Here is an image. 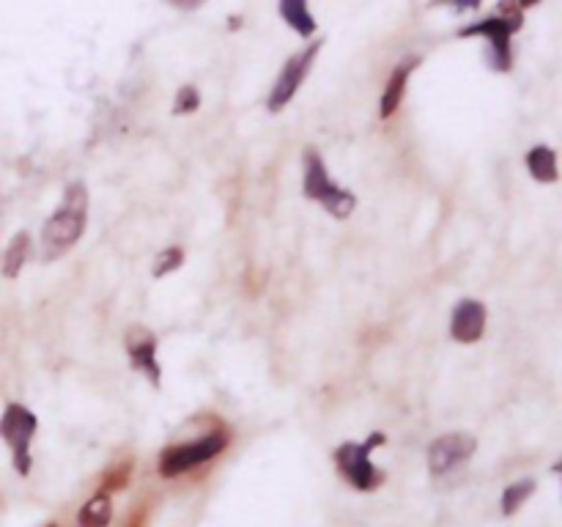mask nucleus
I'll return each mask as SVG.
<instances>
[{"label":"nucleus","mask_w":562,"mask_h":527,"mask_svg":"<svg viewBox=\"0 0 562 527\" xmlns=\"http://www.w3.org/2000/svg\"><path fill=\"white\" fill-rule=\"evenodd\" d=\"M85 226H88V187L83 182H72L64 190L61 206L42 228L44 259L53 261L69 253L83 239Z\"/></svg>","instance_id":"nucleus-1"},{"label":"nucleus","mask_w":562,"mask_h":527,"mask_svg":"<svg viewBox=\"0 0 562 527\" xmlns=\"http://www.w3.org/2000/svg\"><path fill=\"white\" fill-rule=\"evenodd\" d=\"M302 193L310 201L324 206L329 215L338 217V220H346L354 212V206H357V195L346 190V187H340L329 176L324 157L316 149L305 151V182H302Z\"/></svg>","instance_id":"nucleus-2"},{"label":"nucleus","mask_w":562,"mask_h":527,"mask_svg":"<svg viewBox=\"0 0 562 527\" xmlns=\"http://www.w3.org/2000/svg\"><path fill=\"white\" fill-rule=\"evenodd\" d=\"M387 437L382 431H373L365 442H343L335 451V464L338 473L349 481L357 492H373L384 481V473H379L371 462V453L384 445Z\"/></svg>","instance_id":"nucleus-3"},{"label":"nucleus","mask_w":562,"mask_h":527,"mask_svg":"<svg viewBox=\"0 0 562 527\" xmlns=\"http://www.w3.org/2000/svg\"><path fill=\"white\" fill-rule=\"evenodd\" d=\"M39 429V418L33 415L25 404L11 401L9 407L3 409L0 418V437L11 448V462L17 467V473L28 475L31 473V440Z\"/></svg>","instance_id":"nucleus-4"},{"label":"nucleus","mask_w":562,"mask_h":527,"mask_svg":"<svg viewBox=\"0 0 562 527\" xmlns=\"http://www.w3.org/2000/svg\"><path fill=\"white\" fill-rule=\"evenodd\" d=\"M228 445V434L225 431H212L201 440L181 442V445H170L160 453V475L162 478H176V475L187 473L198 464L209 462L217 453L225 451Z\"/></svg>","instance_id":"nucleus-5"},{"label":"nucleus","mask_w":562,"mask_h":527,"mask_svg":"<svg viewBox=\"0 0 562 527\" xmlns=\"http://www.w3.org/2000/svg\"><path fill=\"white\" fill-rule=\"evenodd\" d=\"M319 50H321V42H313L308 44L305 50H299L297 55L288 58V64L283 66V72H280V77L275 80V86L269 91V99H266V110H269V113H280V110H286L288 105H291V99L297 97L302 83L308 80L310 69L316 64Z\"/></svg>","instance_id":"nucleus-6"},{"label":"nucleus","mask_w":562,"mask_h":527,"mask_svg":"<svg viewBox=\"0 0 562 527\" xmlns=\"http://www.w3.org/2000/svg\"><path fill=\"white\" fill-rule=\"evenodd\" d=\"M521 22H513L508 17H488L483 22H475V25H469L464 31H458L461 39H469V36H483L488 39L491 44V66L497 69V72H508L510 64H513V50H510V39H513V33L519 31Z\"/></svg>","instance_id":"nucleus-7"},{"label":"nucleus","mask_w":562,"mask_h":527,"mask_svg":"<svg viewBox=\"0 0 562 527\" xmlns=\"http://www.w3.org/2000/svg\"><path fill=\"white\" fill-rule=\"evenodd\" d=\"M475 451H478V440L467 431L442 434L428 448V470H431V475L450 473V470H456L458 464L467 462Z\"/></svg>","instance_id":"nucleus-8"},{"label":"nucleus","mask_w":562,"mask_h":527,"mask_svg":"<svg viewBox=\"0 0 562 527\" xmlns=\"http://www.w3.org/2000/svg\"><path fill=\"white\" fill-rule=\"evenodd\" d=\"M127 355H129V363H132V368L140 371L143 377L149 379L154 388H160L162 368H160V360H157V338H154L149 330H143V327L129 330Z\"/></svg>","instance_id":"nucleus-9"},{"label":"nucleus","mask_w":562,"mask_h":527,"mask_svg":"<svg viewBox=\"0 0 562 527\" xmlns=\"http://www.w3.org/2000/svg\"><path fill=\"white\" fill-rule=\"evenodd\" d=\"M488 311L480 300H461L450 316V335L458 344H478L486 333Z\"/></svg>","instance_id":"nucleus-10"},{"label":"nucleus","mask_w":562,"mask_h":527,"mask_svg":"<svg viewBox=\"0 0 562 527\" xmlns=\"http://www.w3.org/2000/svg\"><path fill=\"white\" fill-rule=\"evenodd\" d=\"M420 64V58H412V61H403V64L395 66V72L387 80V86L382 91V102H379V116L382 119H390L395 110L401 108L403 94H406V83L412 77V69Z\"/></svg>","instance_id":"nucleus-11"},{"label":"nucleus","mask_w":562,"mask_h":527,"mask_svg":"<svg viewBox=\"0 0 562 527\" xmlns=\"http://www.w3.org/2000/svg\"><path fill=\"white\" fill-rule=\"evenodd\" d=\"M277 9H280V17L286 20L288 28L294 33H299L302 39H310V36L316 33V28H319V25H316V17L310 14L308 0H280Z\"/></svg>","instance_id":"nucleus-12"},{"label":"nucleus","mask_w":562,"mask_h":527,"mask_svg":"<svg viewBox=\"0 0 562 527\" xmlns=\"http://www.w3.org/2000/svg\"><path fill=\"white\" fill-rule=\"evenodd\" d=\"M527 168H530L532 179L543 184H554L560 179V171H557V154L549 146H535V149L527 154Z\"/></svg>","instance_id":"nucleus-13"},{"label":"nucleus","mask_w":562,"mask_h":527,"mask_svg":"<svg viewBox=\"0 0 562 527\" xmlns=\"http://www.w3.org/2000/svg\"><path fill=\"white\" fill-rule=\"evenodd\" d=\"M113 519V503H110V495L107 492H99L94 495L77 514V525L80 527H107Z\"/></svg>","instance_id":"nucleus-14"},{"label":"nucleus","mask_w":562,"mask_h":527,"mask_svg":"<svg viewBox=\"0 0 562 527\" xmlns=\"http://www.w3.org/2000/svg\"><path fill=\"white\" fill-rule=\"evenodd\" d=\"M28 256H31V234H28V231H20V234L9 242V248H6V256H3V275H6V278H17Z\"/></svg>","instance_id":"nucleus-15"},{"label":"nucleus","mask_w":562,"mask_h":527,"mask_svg":"<svg viewBox=\"0 0 562 527\" xmlns=\"http://www.w3.org/2000/svg\"><path fill=\"white\" fill-rule=\"evenodd\" d=\"M532 492H535V481H532V478H524V481L510 484L508 489L502 492V514H505V517H513V514L530 500Z\"/></svg>","instance_id":"nucleus-16"},{"label":"nucleus","mask_w":562,"mask_h":527,"mask_svg":"<svg viewBox=\"0 0 562 527\" xmlns=\"http://www.w3.org/2000/svg\"><path fill=\"white\" fill-rule=\"evenodd\" d=\"M181 264H184V250H181L179 245H173V248L162 250L160 256H157V261H154V269H151V275H154V278H165V275H170V272H176Z\"/></svg>","instance_id":"nucleus-17"},{"label":"nucleus","mask_w":562,"mask_h":527,"mask_svg":"<svg viewBox=\"0 0 562 527\" xmlns=\"http://www.w3.org/2000/svg\"><path fill=\"white\" fill-rule=\"evenodd\" d=\"M201 108V94L195 86H181L179 94H176V105H173V113L176 116H190L195 110Z\"/></svg>","instance_id":"nucleus-18"},{"label":"nucleus","mask_w":562,"mask_h":527,"mask_svg":"<svg viewBox=\"0 0 562 527\" xmlns=\"http://www.w3.org/2000/svg\"><path fill=\"white\" fill-rule=\"evenodd\" d=\"M129 473H132V462L118 464L113 473L105 478V492H113V489H124L129 481Z\"/></svg>","instance_id":"nucleus-19"},{"label":"nucleus","mask_w":562,"mask_h":527,"mask_svg":"<svg viewBox=\"0 0 562 527\" xmlns=\"http://www.w3.org/2000/svg\"><path fill=\"white\" fill-rule=\"evenodd\" d=\"M165 3L179 11H195V9H201L206 0H165Z\"/></svg>","instance_id":"nucleus-20"},{"label":"nucleus","mask_w":562,"mask_h":527,"mask_svg":"<svg viewBox=\"0 0 562 527\" xmlns=\"http://www.w3.org/2000/svg\"><path fill=\"white\" fill-rule=\"evenodd\" d=\"M453 3H456V9H461V11L478 9L480 6V0H453Z\"/></svg>","instance_id":"nucleus-21"},{"label":"nucleus","mask_w":562,"mask_h":527,"mask_svg":"<svg viewBox=\"0 0 562 527\" xmlns=\"http://www.w3.org/2000/svg\"><path fill=\"white\" fill-rule=\"evenodd\" d=\"M535 3H541V0H519V6L521 9H532Z\"/></svg>","instance_id":"nucleus-22"}]
</instances>
